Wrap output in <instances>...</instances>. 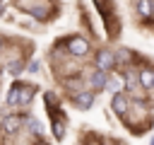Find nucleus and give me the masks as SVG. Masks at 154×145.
<instances>
[{
    "instance_id": "16",
    "label": "nucleus",
    "mask_w": 154,
    "mask_h": 145,
    "mask_svg": "<svg viewBox=\"0 0 154 145\" xmlns=\"http://www.w3.org/2000/svg\"><path fill=\"white\" fill-rule=\"evenodd\" d=\"M120 82H123L120 77H111V75H108V82H106V89H111V92L116 94V92H120Z\"/></svg>"
},
{
    "instance_id": "3",
    "label": "nucleus",
    "mask_w": 154,
    "mask_h": 145,
    "mask_svg": "<svg viewBox=\"0 0 154 145\" xmlns=\"http://www.w3.org/2000/svg\"><path fill=\"white\" fill-rule=\"evenodd\" d=\"M48 118H51V130H53L55 140H63L65 138V116H63V111L60 109H51Z\"/></svg>"
},
{
    "instance_id": "1",
    "label": "nucleus",
    "mask_w": 154,
    "mask_h": 145,
    "mask_svg": "<svg viewBox=\"0 0 154 145\" xmlns=\"http://www.w3.org/2000/svg\"><path fill=\"white\" fill-rule=\"evenodd\" d=\"M70 56H77V58H82V56H87L89 51H91V46H89V41L87 39H82V36H70V39H65V46H63Z\"/></svg>"
},
{
    "instance_id": "8",
    "label": "nucleus",
    "mask_w": 154,
    "mask_h": 145,
    "mask_svg": "<svg viewBox=\"0 0 154 145\" xmlns=\"http://www.w3.org/2000/svg\"><path fill=\"white\" fill-rule=\"evenodd\" d=\"M137 85H140L142 89H154V68L142 65L140 72H137Z\"/></svg>"
},
{
    "instance_id": "11",
    "label": "nucleus",
    "mask_w": 154,
    "mask_h": 145,
    "mask_svg": "<svg viewBox=\"0 0 154 145\" xmlns=\"http://www.w3.org/2000/svg\"><path fill=\"white\" fill-rule=\"evenodd\" d=\"M123 82H125V89H128L130 94L140 87V85H137V75H135V70H125V72H123Z\"/></svg>"
},
{
    "instance_id": "19",
    "label": "nucleus",
    "mask_w": 154,
    "mask_h": 145,
    "mask_svg": "<svg viewBox=\"0 0 154 145\" xmlns=\"http://www.w3.org/2000/svg\"><path fill=\"white\" fill-rule=\"evenodd\" d=\"M24 70H29V72L34 75V72H38V70H41V63H38V60H31V63H26V68H24Z\"/></svg>"
},
{
    "instance_id": "6",
    "label": "nucleus",
    "mask_w": 154,
    "mask_h": 145,
    "mask_svg": "<svg viewBox=\"0 0 154 145\" xmlns=\"http://www.w3.org/2000/svg\"><path fill=\"white\" fill-rule=\"evenodd\" d=\"M36 94V85L31 82H19V97H17V106H29L31 99Z\"/></svg>"
},
{
    "instance_id": "22",
    "label": "nucleus",
    "mask_w": 154,
    "mask_h": 145,
    "mask_svg": "<svg viewBox=\"0 0 154 145\" xmlns=\"http://www.w3.org/2000/svg\"><path fill=\"white\" fill-rule=\"evenodd\" d=\"M2 2H5V0H0V5H2Z\"/></svg>"
},
{
    "instance_id": "13",
    "label": "nucleus",
    "mask_w": 154,
    "mask_h": 145,
    "mask_svg": "<svg viewBox=\"0 0 154 145\" xmlns=\"http://www.w3.org/2000/svg\"><path fill=\"white\" fill-rule=\"evenodd\" d=\"M137 14L140 17H144V19H149L152 17V12H154V7H152V0H137Z\"/></svg>"
},
{
    "instance_id": "10",
    "label": "nucleus",
    "mask_w": 154,
    "mask_h": 145,
    "mask_svg": "<svg viewBox=\"0 0 154 145\" xmlns=\"http://www.w3.org/2000/svg\"><path fill=\"white\" fill-rule=\"evenodd\" d=\"M24 68H26V63H24V58H10L7 60V75H12V77H17V75H22L24 72Z\"/></svg>"
},
{
    "instance_id": "4",
    "label": "nucleus",
    "mask_w": 154,
    "mask_h": 145,
    "mask_svg": "<svg viewBox=\"0 0 154 145\" xmlns=\"http://www.w3.org/2000/svg\"><path fill=\"white\" fill-rule=\"evenodd\" d=\"M111 109H113L116 116L125 118V114H128V109H130V97H128L125 92H116L113 99H111Z\"/></svg>"
},
{
    "instance_id": "15",
    "label": "nucleus",
    "mask_w": 154,
    "mask_h": 145,
    "mask_svg": "<svg viewBox=\"0 0 154 145\" xmlns=\"http://www.w3.org/2000/svg\"><path fill=\"white\" fill-rule=\"evenodd\" d=\"M26 10H29V14H31V17H36V19H46V17H48L46 5H34V7H26Z\"/></svg>"
},
{
    "instance_id": "2",
    "label": "nucleus",
    "mask_w": 154,
    "mask_h": 145,
    "mask_svg": "<svg viewBox=\"0 0 154 145\" xmlns=\"http://www.w3.org/2000/svg\"><path fill=\"white\" fill-rule=\"evenodd\" d=\"M94 65H96V70H101V72H111V70L116 68L113 51H111V48H99V51H96V58H94Z\"/></svg>"
},
{
    "instance_id": "18",
    "label": "nucleus",
    "mask_w": 154,
    "mask_h": 145,
    "mask_svg": "<svg viewBox=\"0 0 154 145\" xmlns=\"http://www.w3.org/2000/svg\"><path fill=\"white\" fill-rule=\"evenodd\" d=\"M26 128H29L34 135H41V133H43V126H41L36 118H29V121H26Z\"/></svg>"
},
{
    "instance_id": "14",
    "label": "nucleus",
    "mask_w": 154,
    "mask_h": 145,
    "mask_svg": "<svg viewBox=\"0 0 154 145\" xmlns=\"http://www.w3.org/2000/svg\"><path fill=\"white\" fill-rule=\"evenodd\" d=\"M17 97H19V80L10 87V92H7V97H5V104H7V106H17Z\"/></svg>"
},
{
    "instance_id": "21",
    "label": "nucleus",
    "mask_w": 154,
    "mask_h": 145,
    "mask_svg": "<svg viewBox=\"0 0 154 145\" xmlns=\"http://www.w3.org/2000/svg\"><path fill=\"white\" fill-rule=\"evenodd\" d=\"M2 12H5V7H2V5H0V14H2Z\"/></svg>"
},
{
    "instance_id": "7",
    "label": "nucleus",
    "mask_w": 154,
    "mask_h": 145,
    "mask_svg": "<svg viewBox=\"0 0 154 145\" xmlns=\"http://www.w3.org/2000/svg\"><path fill=\"white\" fill-rule=\"evenodd\" d=\"M72 102H75V106H77V109L87 111V109H91V104L96 102V94H94V92H87V89H82V92L72 94Z\"/></svg>"
},
{
    "instance_id": "20",
    "label": "nucleus",
    "mask_w": 154,
    "mask_h": 145,
    "mask_svg": "<svg viewBox=\"0 0 154 145\" xmlns=\"http://www.w3.org/2000/svg\"><path fill=\"white\" fill-rule=\"evenodd\" d=\"M2 48H5V39L0 36V51H2Z\"/></svg>"
},
{
    "instance_id": "9",
    "label": "nucleus",
    "mask_w": 154,
    "mask_h": 145,
    "mask_svg": "<svg viewBox=\"0 0 154 145\" xmlns=\"http://www.w3.org/2000/svg\"><path fill=\"white\" fill-rule=\"evenodd\" d=\"M106 82H108V72H101V70H94L89 75V85L99 92V89H106Z\"/></svg>"
},
{
    "instance_id": "12",
    "label": "nucleus",
    "mask_w": 154,
    "mask_h": 145,
    "mask_svg": "<svg viewBox=\"0 0 154 145\" xmlns=\"http://www.w3.org/2000/svg\"><path fill=\"white\" fill-rule=\"evenodd\" d=\"M113 58H116V65H128V63L132 60V51H130V48H118V51L113 53Z\"/></svg>"
},
{
    "instance_id": "5",
    "label": "nucleus",
    "mask_w": 154,
    "mask_h": 145,
    "mask_svg": "<svg viewBox=\"0 0 154 145\" xmlns=\"http://www.w3.org/2000/svg\"><path fill=\"white\" fill-rule=\"evenodd\" d=\"M22 126H24V123H22V116H14V114H10V116H5V118L0 121V130L7 133V135H17Z\"/></svg>"
},
{
    "instance_id": "17",
    "label": "nucleus",
    "mask_w": 154,
    "mask_h": 145,
    "mask_svg": "<svg viewBox=\"0 0 154 145\" xmlns=\"http://www.w3.org/2000/svg\"><path fill=\"white\" fill-rule=\"evenodd\" d=\"M43 102H46V109H48V111H51V109H58V99H55L53 92H46V94H43Z\"/></svg>"
}]
</instances>
